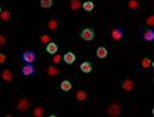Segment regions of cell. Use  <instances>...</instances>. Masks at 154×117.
Listing matches in <instances>:
<instances>
[{
    "instance_id": "1",
    "label": "cell",
    "mask_w": 154,
    "mask_h": 117,
    "mask_svg": "<svg viewBox=\"0 0 154 117\" xmlns=\"http://www.w3.org/2000/svg\"><path fill=\"white\" fill-rule=\"evenodd\" d=\"M22 59H23L25 63H28V64H33V63L36 61V54H35V52L32 51V50L24 51V52L22 53Z\"/></svg>"
},
{
    "instance_id": "2",
    "label": "cell",
    "mask_w": 154,
    "mask_h": 117,
    "mask_svg": "<svg viewBox=\"0 0 154 117\" xmlns=\"http://www.w3.org/2000/svg\"><path fill=\"white\" fill-rule=\"evenodd\" d=\"M124 35H125V30H124V28H122V27H116L111 33V36L114 41L122 40L123 38H124Z\"/></svg>"
},
{
    "instance_id": "3",
    "label": "cell",
    "mask_w": 154,
    "mask_h": 117,
    "mask_svg": "<svg viewBox=\"0 0 154 117\" xmlns=\"http://www.w3.org/2000/svg\"><path fill=\"white\" fill-rule=\"evenodd\" d=\"M94 36H95V34H94V30L91 28H86L81 32V38L86 41H91L94 39Z\"/></svg>"
},
{
    "instance_id": "4",
    "label": "cell",
    "mask_w": 154,
    "mask_h": 117,
    "mask_svg": "<svg viewBox=\"0 0 154 117\" xmlns=\"http://www.w3.org/2000/svg\"><path fill=\"white\" fill-rule=\"evenodd\" d=\"M34 72H35V68L33 64H25L23 68H22V75L24 76H32L34 75Z\"/></svg>"
},
{
    "instance_id": "5",
    "label": "cell",
    "mask_w": 154,
    "mask_h": 117,
    "mask_svg": "<svg viewBox=\"0 0 154 117\" xmlns=\"http://www.w3.org/2000/svg\"><path fill=\"white\" fill-rule=\"evenodd\" d=\"M107 113L110 116H119L120 113V106L118 104H111L107 108Z\"/></svg>"
},
{
    "instance_id": "6",
    "label": "cell",
    "mask_w": 154,
    "mask_h": 117,
    "mask_svg": "<svg viewBox=\"0 0 154 117\" xmlns=\"http://www.w3.org/2000/svg\"><path fill=\"white\" fill-rule=\"evenodd\" d=\"M29 105H30V101L27 98H22L17 104V110L18 111H25L29 108Z\"/></svg>"
},
{
    "instance_id": "7",
    "label": "cell",
    "mask_w": 154,
    "mask_h": 117,
    "mask_svg": "<svg viewBox=\"0 0 154 117\" xmlns=\"http://www.w3.org/2000/svg\"><path fill=\"white\" fill-rule=\"evenodd\" d=\"M122 88L127 91V92H130L134 90V81L131 79H125L124 81L122 82Z\"/></svg>"
},
{
    "instance_id": "8",
    "label": "cell",
    "mask_w": 154,
    "mask_h": 117,
    "mask_svg": "<svg viewBox=\"0 0 154 117\" xmlns=\"http://www.w3.org/2000/svg\"><path fill=\"white\" fill-rule=\"evenodd\" d=\"M1 79L5 82H11L13 80V75H12V71L10 69H4L1 71Z\"/></svg>"
},
{
    "instance_id": "9",
    "label": "cell",
    "mask_w": 154,
    "mask_h": 117,
    "mask_svg": "<svg viewBox=\"0 0 154 117\" xmlns=\"http://www.w3.org/2000/svg\"><path fill=\"white\" fill-rule=\"evenodd\" d=\"M46 51H47L50 54H55L57 51H58V46H57V43L55 42H48V43H46Z\"/></svg>"
},
{
    "instance_id": "10",
    "label": "cell",
    "mask_w": 154,
    "mask_h": 117,
    "mask_svg": "<svg viewBox=\"0 0 154 117\" xmlns=\"http://www.w3.org/2000/svg\"><path fill=\"white\" fill-rule=\"evenodd\" d=\"M61 58H63L64 62H65L66 64H72V63L76 61V56H75L72 52H68V53H65Z\"/></svg>"
},
{
    "instance_id": "11",
    "label": "cell",
    "mask_w": 154,
    "mask_h": 117,
    "mask_svg": "<svg viewBox=\"0 0 154 117\" xmlns=\"http://www.w3.org/2000/svg\"><path fill=\"white\" fill-rule=\"evenodd\" d=\"M80 69L82 72H84V74H89V72L93 70V66H91L90 62H83L81 65H80Z\"/></svg>"
},
{
    "instance_id": "12",
    "label": "cell",
    "mask_w": 154,
    "mask_h": 117,
    "mask_svg": "<svg viewBox=\"0 0 154 117\" xmlns=\"http://www.w3.org/2000/svg\"><path fill=\"white\" fill-rule=\"evenodd\" d=\"M142 39L146 40V41H148V42L153 41V40H154V32L152 30V29H148V30H146V32L142 34Z\"/></svg>"
},
{
    "instance_id": "13",
    "label": "cell",
    "mask_w": 154,
    "mask_h": 117,
    "mask_svg": "<svg viewBox=\"0 0 154 117\" xmlns=\"http://www.w3.org/2000/svg\"><path fill=\"white\" fill-rule=\"evenodd\" d=\"M107 54H109V52H107L106 47H104V46H101L96 50V56H98V58H100V59H105V58L107 57Z\"/></svg>"
},
{
    "instance_id": "14",
    "label": "cell",
    "mask_w": 154,
    "mask_h": 117,
    "mask_svg": "<svg viewBox=\"0 0 154 117\" xmlns=\"http://www.w3.org/2000/svg\"><path fill=\"white\" fill-rule=\"evenodd\" d=\"M60 88H61V91H64V92H69L72 88V83L69 80H64L63 82L60 83Z\"/></svg>"
},
{
    "instance_id": "15",
    "label": "cell",
    "mask_w": 154,
    "mask_h": 117,
    "mask_svg": "<svg viewBox=\"0 0 154 117\" xmlns=\"http://www.w3.org/2000/svg\"><path fill=\"white\" fill-rule=\"evenodd\" d=\"M69 6H70V9L72 11H77V10H80V7L82 6V4H81L80 0H70Z\"/></svg>"
},
{
    "instance_id": "16",
    "label": "cell",
    "mask_w": 154,
    "mask_h": 117,
    "mask_svg": "<svg viewBox=\"0 0 154 117\" xmlns=\"http://www.w3.org/2000/svg\"><path fill=\"white\" fill-rule=\"evenodd\" d=\"M47 74H48V76H57V75H59L60 74V70L58 69V68H55V66H53V65H50L48 68H47Z\"/></svg>"
},
{
    "instance_id": "17",
    "label": "cell",
    "mask_w": 154,
    "mask_h": 117,
    "mask_svg": "<svg viewBox=\"0 0 154 117\" xmlns=\"http://www.w3.org/2000/svg\"><path fill=\"white\" fill-rule=\"evenodd\" d=\"M76 99H77V100H80V101L86 100V99H87V92L83 91V90L77 91V92H76Z\"/></svg>"
},
{
    "instance_id": "18",
    "label": "cell",
    "mask_w": 154,
    "mask_h": 117,
    "mask_svg": "<svg viewBox=\"0 0 154 117\" xmlns=\"http://www.w3.org/2000/svg\"><path fill=\"white\" fill-rule=\"evenodd\" d=\"M82 7H83L86 11L90 12V11L94 10V3H93V1H86L84 4H82Z\"/></svg>"
},
{
    "instance_id": "19",
    "label": "cell",
    "mask_w": 154,
    "mask_h": 117,
    "mask_svg": "<svg viewBox=\"0 0 154 117\" xmlns=\"http://www.w3.org/2000/svg\"><path fill=\"white\" fill-rule=\"evenodd\" d=\"M10 16H11L10 12L7 10H4V11H1V13H0V20L4 21V22H7L10 20Z\"/></svg>"
},
{
    "instance_id": "20",
    "label": "cell",
    "mask_w": 154,
    "mask_h": 117,
    "mask_svg": "<svg viewBox=\"0 0 154 117\" xmlns=\"http://www.w3.org/2000/svg\"><path fill=\"white\" fill-rule=\"evenodd\" d=\"M40 5L43 9H50L53 5V0H40Z\"/></svg>"
},
{
    "instance_id": "21",
    "label": "cell",
    "mask_w": 154,
    "mask_h": 117,
    "mask_svg": "<svg viewBox=\"0 0 154 117\" xmlns=\"http://www.w3.org/2000/svg\"><path fill=\"white\" fill-rule=\"evenodd\" d=\"M58 21L57 20H51V21H48V29H50V30H55V29H57V27H58Z\"/></svg>"
},
{
    "instance_id": "22",
    "label": "cell",
    "mask_w": 154,
    "mask_h": 117,
    "mask_svg": "<svg viewBox=\"0 0 154 117\" xmlns=\"http://www.w3.org/2000/svg\"><path fill=\"white\" fill-rule=\"evenodd\" d=\"M33 115L34 116H36V117H41V116H43V110H42V108H35L34 109V111H33Z\"/></svg>"
},
{
    "instance_id": "23",
    "label": "cell",
    "mask_w": 154,
    "mask_h": 117,
    "mask_svg": "<svg viewBox=\"0 0 154 117\" xmlns=\"http://www.w3.org/2000/svg\"><path fill=\"white\" fill-rule=\"evenodd\" d=\"M141 64H142V68H149L152 65V61L149 59V58H145V59L141 62Z\"/></svg>"
},
{
    "instance_id": "24",
    "label": "cell",
    "mask_w": 154,
    "mask_h": 117,
    "mask_svg": "<svg viewBox=\"0 0 154 117\" xmlns=\"http://www.w3.org/2000/svg\"><path fill=\"white\" fill-rule=\"evenodd\" d=\"M128 6L131 7V9H137L138 7V1H137V0H129Z\"/></svg>"
},
{
    "instance_id": "25",
    "label": "cell",
    "mask_w": 154,
    "mask_h": 117,
    "mask_svg": "<svg viewBox=\"0 0 154 117\" xmlns=\"http://www.w3.org/2000/svg\"><path fill=\"white\" fill-rule=\"evenodd\" d=\"M40 40H41V42H42V43H48V42L51 41V36H50V35H47V34H45V35H42V36H41V39H40Z\"/></svg>"
},
{
    "instance_id": "26",
    "label": "cell",
    "mask_w": 154,
    "mask_h": 117,
    "mask_svg": "<svg viewBox=\"0 0 154 117\" xmlns=\"http://www.w3.org/2000/svg\"><path fill=\"white\" fill-rule=\"evenodd\" d=\"M146 23H147L149 27H153V25H154V16H153V14H150V16H148V18H147Z\"/></svg>"
},
{
    "instance_id": "27",
    "label": "cell",
    "mask_w": 154,
    "mask_h": 117,
    "mask_svg": "<svg viewBox=\"0 0 154 117\" xmlns=\"http://www.w3.org/2000/svg\"><path fill=\"white\" fill-rule=\"evenodd\" d=\"M60 61H61V56H60V54H54V56H53V58H52V62H53V63L57 64V63H59Z\"/></svg>"
},
{
    "instance_id": "28",
    "label": "cell",
    "mask_w": 154,
    "mask_h": 117,
    "mask_svg": "<svg viewBox=\"0 0 154 117\" xmlns=\"http://www.w3.org/2000/svg\"><path fill=\"white\" fill-rule=\"evenodd\" d=\"M6 62V56L4 53H0V64H4Z\"/></svg>"
},
{
    "instance_id": "29",
    "label": "cell",
    "mask_w": 154,
    "mask_h": 117,
    "mask_svg": "<svg viewBox=\"0 0 154 117\" xmlns=\"http://www.w3.org/2000/svg\"><path fill=\"white\" fill-rule=\"evenodd\" d=\"M5 41H6L5 36H4V35H0V46H3L4 43H5Z\"/></svg>"
},
{
    "instance_id": "30",
    "label": "cell",
    "mask_w": 154,
    "mask_h": 117,
    "mask_svg": "<svg viewBox=\"0 0 154 117\" xmlns=\"http://www.w3.org/2000/svg\"><path fill=\"white\" fill-rule=\"evenodd\" d=\"M0 13H1V7H0Z\"/></svg>"
}]
</instances>
